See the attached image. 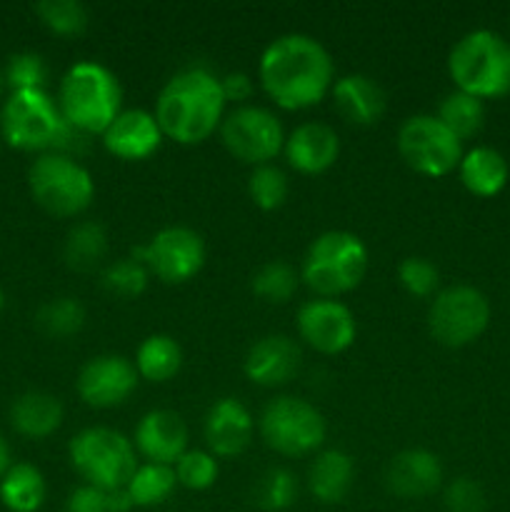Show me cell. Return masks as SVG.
<instances>
[{
	"instance_id": "obj_16",
	"label": "cell",
	"mask_w": 510,
	"mask_h": 512,
	"mask_svg": "<svg viewBox=\"0 0 510 512\" xmlns=\"http://www.w3.org/2000/svg\"><path fill=\"white\" fill-rule=\"evenodd\" d=\"M133 445L148 463L173 468L188 450V428L173 410H150L135 425Z\"/></svg>"
},
{
	"instance_id": "obj_44",
	"label": "cell",
	"mask_w": 510,
	"mask_h": 512,
	"mask_svg": "<svg viewBox=\"0 0 510 512\" xmlns=\"http://www.w3.org/2000/svg\"><path fill=\"white\" fill-rule=\"evenodd\" d=\"M5 88H8V85H5V73H3V68H0V100H3Z\"/></svg>"
},
{
	"instance_id": "obj_25",
	"label": "cell",
	"mask_w": 510,
	"mask_h": 512,
	"mask_svg": "<svg viewBox=\"0 0 510 512\" xmlns=\"http://www.w3.org/2000/svg\"><path fill=\"white\" fill-rule=\"evenodd\" d=\"M458 173L465 188L478 198H493L508 183V163H505L503 153L488 148V145H478V148L463 153Z\"/></svg>"
},
{
	"instance_id": "obj_14",
	"label": "cell",
	"mask_w": 510,
	"mask_h": 512,
	"mask_svg": "<svg viewBox=\"0 0 510 512\" xmlns=\"http://www.w3.org/2000/svg\"><path fill=\"white\" fill-rule=\"evenodd\" d=\"M298 333L310 348L323 355H338L355 343V315L335 298L308 300L298 310Z\"/></svg>"
},
{
	"instance_id": "obj_11",
	"label": "cell",
	"mask_w": 510,
	"mask_h": 512,
	"mask_svg": "<svg viewBox=\"0 0 510 512\" xmlns=\"http://www.w3.org/2000/svg\"><path fill=\"white\" fill-rule=\"evenodd\" d=\"M398 150L415 173L428 178H443L463 160V143L440 123L438 115L428 113L403 120L398 130Z\"/></svg>"
},
{
	"instance_id": "obj_20",
	"label": "cell",
	"mask_w": 510,
	"mask_h": 512,
	"mask_svg": "<svg viewBox=\"0 0 510 512\" xmlns=\"http://www.w3.org/2000/svg\"><path fill=\"white\" fill-rule=\"evenodd\" d=\"M300 368V348L288 335H265L250 345L243 370L250 383L263 388L285 385Z\"/></svg>"
},
{
	"instance_id": "obj_38",
	"label": "cell",
	"mask_w": 510,
	"mask_h": 512,
	"mask_svg": "<svg viewBox=\"0 0 510 512\" xmlns=\"http://www.w3.org/2000/svg\"><path fill=\"white\" fill-rule=\"evenodd\" d=\"M218 460L208 450H185L183 458L175 463L178 485L188 490H208L218 480Z\"/></svg>"
},
{
	"instance_id": "obj_4",
	"label": "cell",
	"mask_w": 510,
	"mask_h": 512,
	"mask_svg": "<svg viewBox=\"0 0 510 512\" xmlns=\"http://www.w3.org/2000/svg\"><path fill=\"white\" fill-rule=\"evenodd\" d=\"M123 88L108 65L80 60L70 65L58 88V108L73 128L85 135H103L120 115Z\"/></svg>"
},
{
	"instance_id": "obj_33",
	"label": "cell",
	"mask_w": 510,
	"mask_h": 512,
	"mask_svg": "<svg viewBox=\"0 0 510 512\" xmlns=\"http://www.w3.org/2000/svg\"><path fill=\"white\" fill-rule=\"evenodd\" d=\"M298 500V480L290 470L270 468L260 475L255 485V505L268 512H283L293 508Z\"/></svg>"
},
{
	"instance_id": "obj_29",
	"label": "cell",
	"mask_w": 510,
	"mask_h": 512,
	"mask_svg": "<svg viewBox=\"0 0 510 512\" xmlns=\"http://www.w3.org/2000/svg\"><path fill=\"white\" fill-rule=\"evenodd\" d=\"M175 485H178L175 468H170V465L145 463L138 465V470L128 480L125 490H128L135 508H155V505H163L173 495Z\"/></svg>"
},
{
	"instance_id": "obj_32",
	"label": "cell",
	"mask_w": 510,
	"mask_h": 512,
	"mask_svg": "<svg viewBox=\"0 0 510 512\" xmlns=\"http://www.w3.org/2000/svg\"><path fill=\"white\" fill-rule=\"evenodd\" d=\"M298 280L300 275L295 273L293 265H288L285 260H270L263 268L255 270L250 288L265 303H288L298 290Z\"/></svg>"
},
{
	"instance_id": "obj_35",
	"label": "cell",
	"mask_w": 510,
	"mask_h": 512,
	"mask_svg": "<svg viewBox=\"0 0 510 512\" xmlns=\"http://www.w3.org/2000/svg\"><path fill=\"white\" fill-rule=\"evenodd\" d=\"M35 15L58 35H78L88 25V8L80 0H40L35 3Z\"/></svg>"
},
{
	"instance_id": "obj_28",
	"label": "cell",
	"mask_w": 510,
	"mask_h": 512,
	"mask_svg": "<svg viewBox=\"0 0 510 512\" xmlns=\"http://www.w3.org/2000/svg\"><path fill=\"white\" fill-rule=\"evenodd\" d=\"M105 253H108V233L95 220H85L70 228L68 238H65V263L73 270L88 273L103 263Z\"/></svg>"
},
{
	"instance_id": "obj_41",
	"label": "cell",
	"mask_w": 510,
	"mask_h": 512,
	"mask_svg": "<svg viewBox=\"0 0 510 512\" xmlns=\"http://www.w3.org/2000/svg\"><path fill=\"white\" fill-rule=\"evenodd\" d=\"M65 512H110L108 493L93 485H80L68 495Z\"/></svg>"
},
{
	"instance_id": "obj_30",
	"label": "cell",
	"mask_w": 510,
	"mask_h": 512,
	"mask_svg": "<svg viewBox=\"0 0 510 512\" xmlns=\"http://www.w3.org/2000/svg\"><path fill=\"white\" fill-rule=\"evenodd\" d=\"M438 120L463 143V140L473 138L480 133L485 123V105L483 100L473 98V95L463 93V90H453L440 100Z\"/></svg>"
},
{
	"instance_id": "obj_39",
	"label": "cell",
	"mask_w": 510,
	"mask_h": 512,
	"mask_svg": "<svg viewBox=\"0 0 510 512\" xmlns=\"http://www.w3.org/2000/svg\"><path fill=\"white\" fill-rule=\"evenodd\" d=\"M398 278L400 285L415 298H430V295H435L440 283L438 268L428 258H420V255H410L398 265Z\"/></svg>"
},
{
	"instance_id": "obj_5",
	"label": "cell",
	"mask_w": 510,
	"mask_h": 512,
	"mask_svg": "<svg viewBox=\"0 0 510 512\" xmlns=\"http://www.w3.org/2000/svg\"><path fill=\"white\" fill-rule=\"evenodd\" d=\"M455 88L478 100L510 93V40L493 30H470L448 55Z\"/></svg>"
},
{
	"instance_id": "obj_8",
	"label": "cell",
	"mask_w": 510,
	"mask_h": 512,
	"mask_svg": "<svg viewBox=\"0 0 510 512\" xmlns=\"http://www.w3.org/2000/svg\"><path fill=\"white\" fill-rule=\"evenodd\" d=\"M28 188L45 213L73 218L93 203L95 180L73 155L43 153L30 165Z\"/></svg>"
},
{
	"instance_id": "obj_34",
	"label": "cell",
	"mask_w": 510,
	"mask_h": 512,
	"mask_svg": "<svg viewBox=\"0 0 510 512\" xmlns=\"http://www.w3.org/2000/svg\"><path fill=\"white\" fill-rule=\"evenodd\" d=\"M248 193L260 210H278L288 200V175L278 165H255L248 178Z\"/></svg>"
},
{
	"instance_id": "obj_10",
	"label": "cell",
	"mask_w": 510,
	"mask_h": 512,
	"mask_svg": "<svg viewBox=\"0 0 510 512\" xmlns=\"http://www.w3.org/2000/svg\"><path fill=\"white\" fill-rule=\"evenodd\" d=\"M490 323V303L473 285H450L440 290L428 310L430 335L440 345L463 348L478 340Z\"/></svg>"
},
{
	"instance_id": "obj_18",
	"label": "cell",
	"mask_w": 510,
	"mask_h": 512,
	"mask_svg": "<svg viewBox=\"0 0 510 512\" xmlns=\"http://www.w3.org/2000/svg\"><path fill=\"white\" fill-rule=\"evenodd\" d=\"M253 415L238 398H220L205 415V443L215 458H235L253 440Z\"/></svg>"
},
{
	"instance_id": "obj_13",
	"label": "cell",
	"mask_w": 510,
	"mask_h": 512,
	"mask_svg": "<svg viewBox=\"0 0 510 512\" xmlns=\"http://www.w3.org/2000/svg\"><path fill=\"white\" fill-rule=\"evenodd\" d=\"M135 258H140L150 275L160 283L178 285L195 278L205 263V243L193 228L185 225H170L158 230L145 245L133 250Z\"/></svg>"
},
{
	"instance_id": "obj_2",
	"label": "cell",
	"mask_w": 510,
	"mask_h": 512,
	"mask_svg": "<svg viewBox=\"0 0 510 512\" xmlns=\"http://www.w3.org/2000/svg\"><path fill=\"white\" fill-rule=\"evenodd\" d=\"M225 118L220 78L203 65L178 70L155 100V120L165 138L183 145L208 140Z\"/></svg>"
},
{
	"instance_id": "obj_26",
	"label": "cell",
	"mask_w": 510,
	"mask_h": 512,
	"mask_svg": "<svg viewBox=\"0 0 510 512\" xmlns=\"http://www.w3.org/2000/svg\"><path fill=\"white\" fill-rule=\"evenodd\" d=\"M48 485L43 473L30 463H13L0 478V503L10 512H38L43 508Z\"/></svg>"
},
{
	"instance_id": "obj_43",
	"label": "cell",
	"mask_w": 510,
	"mask_h": 512,
	"mask_svg": "<svg viewBox=\"0 0 510 512\" xmlns=\"http://www.w3.org/2000/svg\"><path fill=\"white\" fill-rule=\"evenodd\" d=\"M10 465H13L10 463V445H8V440L3 438V433H0V478L8 473Z\"/></svg>"
},
{
	"instance_id": "obj_46",
	"label": "cell",
	"mask_w": 510,
	"mask_h": 512,
	"mask_svg": "<svg viewBox=\"0 0 510 512\" xmlns=\"http://www.w3.org/2000/svg\"><path fill=\"white\" fill-rule=\"evenodd\" d=\"M0 140H3V138H0Z\"/></svg>"
},
{
	"instance_id": "obj_19",
	"label": "cell",
	"mask_w": 510,
	"mask_h": 512,
	"mask_svg": "<svg viewBox=\"0 0 510 512\" xmlns=\"http://www.w3.org/2000/svg\"><path fill=\"white\" fill-rule=\"evenodd\" d=\"M163 138L165 135L155 120V113L130 108L120 110L118 118L108 125L103 133V145L110 155L120 160H145L160 148Z\"/></svg>"
},
{
	"instance_id": "obj_1",
	"label": "cell",
	"mask_w": 510,
	"mask_h": 512,
	"mask_svg": "<svg viewBox=\"0 0 510 512\" xmlns=\"http://www.w3.org/2000/svg\"><path fill=\"white\" fill-rule=\"evenodd\" d=\"M335 65L328 48L305 33H285L270 40L258 63V78L275 105L305 110L318 105L333 88Z\"/></svg>"
},
{
	"instance_id": "obj_22",
	"label": "cell",
	"mask_w": 510,
	"mask_h": 512,
	"mask_svg": "<svg viewBox=\"0 0 510 512\" xmlns=\"http://www.w3.org/2000/svg\"><path fill=\"white\" fill-rule=\"evenodd\" d=\"M330 95H333L338 113L355 125L378 123L385 113V105H388V95L380 88L378 80L363 73H350L338 78L330 88Z\"/></svg>"
},
{
	"instance_id": "obj_17",
	"label": "cell",
	"mask_w": 510,
	"mask_h": 512,
	"mask_svg": "<svg viewBox=\"0 0 510 512\" xmlns=\"http://www.w3.org/2000/svg\"><path fill=\"white\" fill-rule=\"evenodd\" d=\"M385 485L403 500L428 498L443 485V465L438 455L425 448L403 450L385 468Z\"/></svg>"
},
{
	"instance_id": "obj_40",
	"label": "cell",
	"mask_w": 510,
	"mask_h": 512,
	"mask_svg": "<svg viewBox=\"0 0 510 512\" xmlns=\"http://www.w3.org/2000/svg\"><path fill=\"white\" fill-rule=\"evenodd\" d=\"M483 488L473 478H455L445 488V508L448 512H485Z\"/></svg>"
},
{
	"instance_id": "obj_12",
	"label": "cell",
	"mask_w": 510,
	"mask_h": 512,
	"mask_svg": "<svg viewBox=\"0 0 510 512\" xmlns=\"http://www.w3.org/2000/svg\"><path fill=\"white\" fill-rule=\"evenodd\" d=\"M220 138L238 160L265 165L283 150L285 133L278 115L260 105H238L220 123Z\"/></svg>"
},
{
	"instance_id": "obj_27",
	"label": "cell",
	"mask_w": 510,
	"mask_h": 512,
	"mask_svg": "<svg viewBox=\"0 0 510 512\" xmlns=\"http://www.w3.org/2000/svg\"><path fill=\"white\" fill-rule=\"evenodd\" d=\"M180 365H183V350L173 335H148L135 353V370L140 378L150 380V383H165L178 375Z\"/></svg>"
},
{
	"instance_id": "obj_36",
	"label": "cell",
	"mask_w": 510,
	"mask_h": 512,
	"mask_svg": "<svg viewBox=\"0 0 510 512\" xmlns=\"http://www.w3.org/2000/svg\"><path fill=\"white\" fill-rule=\"evenodd\" d=\"M150 273L145 263L135 255L120 258L103 270V288L120 298H138L148 288Z\"/></svg>"
},
{
	"instance_id": "obj_24",
	"label": "cell",
	"mask_w": 510,
	"mask_h": 512,
	"mask_svg": "<svg viewBox=\"0 0 510 512\" xmlns=\"http://www.w3.org/2000/svg\"><path fill=\"white\" fill-rule=\"evenodd\" d=\"M355 480V463L345 450H325L308 470V490L318 503L335 505L348 498Z\"/></svg>"
},
{
	"instance_id": "obj_31",
	"label": "cell",
	"mask_w": 510,
	"mask_h": 512,
	"mask_svg": "<svg viewBox=\"0 0 510 512\" xmlns=\"http://www.w3.org/2000/svg\"><path fill=\"white\" fill-rule=\"evenodd\" d=\"M35 325L48 338H70V335L80 333V328L85 325V308L78 298H70V295L53 298L40 305Z\"/></svg>"
},
{
	"instance_id": "obj_45",
	"label": "cell",
	"mask_w": 510,
	"mask_h": 512,
	"mask_svg": "<svg viewBox=\"0 0 510 512\" xmlns=\"http://www.w3.org/2000/svg\"><path fill=\"white\" fill-rule=\"evenodd\" d=\"M3 308H5V293L3 288H0V313H3Z\"/></svg>"
},
{
	"instance_id": "obj_9",
	"label": "cell",
	"mask_w": 510,
	"mask_h": 512,
	"mask_svg": "<svg viewBox=\"0 0 510 512\" xmlns=\"http://www.w3.org/2000/svg\"><path fill=\"white\" fill-rule=\"evenodd\" d=\"M265 445L285 458L315 453L325 440V420L315 405L295 395H280L260 415Z\"/></svg>"
},
{
	"instance_id": "obj_23",
	"label": "cell",
	"mask_w": 510,
	"mask_h": 512,
	"mask_svg": "<svg viewBox=\"0 0 510 512\" xmlns=\"http://www.w3.org/2000/svg\"><path fill=\"white\" fill-rule=\"evenodd\" d=\"M63 403L45 390H28L10 405V425L30 440H43L63 425Z\"/></svg>"
},
{
	"instance_id": "obj_37",
	"label": "cell",
	"mask_w": 510,
	"mask_h": 512,
	"mask_svg": "<svg viewBox=\"0 0 510 512\" xmlns=\"http://www.w3.org/2000/svg\"><path fill=\"white\" fill-rule=\"evenodd\" d=\"M3 73L10 93L13 90H45V83H48V63L43 55L33 53V50H20V53L10 55Z\"/></svg>"
},
{
	"instance_id": "obj_7",
	"label": "cell",
	"mask_w": 510,
	"mask_h": 512,
	"mask_svg": "<svg viewBox=\"0 0 510 512\" xmlns=\"http://www.w3.org/2000/svg\"><path fill=\"white\" fill-rule=\"evenodd\" d=\"M70 465L85 480V485L105 490H120L138 470L135 445L113 428H85L70 440Z\"/></svg>"
},
{
	"instance_id": "obj_21",
	"label": "cell",
	"mask_w": 510,
	"mask_h": 512,
	"mask_svg": "<svg viewBox=\"0 0 510 512\" xmlns=\"http://www.w3.org/2000/svg\"><path fill=\"white\" fill-rule=\"evenodd\" d=\"M285 158L295 170L305 175H318L333 168L340 155V138L335 128L325 123H300L293 133L285 135Z\"/></svg>"
},
{
	"instance_id": "obj_3",
	"label": "cell",
	"mask_w": 510,
	"mask_h": 512,
	"mask_svg": "<svg viewBox=\"0 0 510 512\" xmlns=\"http://www.w3.org/2000/svg\"><path fill=\"white\" fill-rule=\"evenodd\" d=\"M0 138L30 153L78 155L88 135L63 118L48 90H13L0 108Z\"/></svg>"
},
{
	"instance_id": "obj_42",
	"label": "cell",
	"mask_w": 510,
	"mask_h": 512,
	"mask_svg": "<svg viewBox=\"0 0 510 512\" xmlns=\"http://www.w3.org/2000/svg\"><path fill=\"white\" fill-rule=\"evenodd\" d=\"M220 88H223L225 103H228V100H235V103L245 105V100L253 95V78H250L248 73L235 70V73H228L220 78Z\"/></svg>"
},
{
	"instance_id": "obj_15",
	"label": "cell",
	"mask_w": 510,
	"mask_h": 512,
	"mask_svg": "<svg viewBox=\"0 0 510 512\" xmlns=\"http://www.w3.org/2000/svg\"><path fill=\"white\" fill-rule=\"evenodd\" d=\"M138 370L123 355H98L80 368L75 388L90 408H115L138 388Z\"/></svg>"
},
{
	"instance_id": "obj_6",
	"label": "cell",
	"mask_w": 510,
	"mask_h": 512,
	"mask_svg": "<svg viewBox=\"0 0 510 512\" xmlns=\"http://www.w3.org/2000/svg\"><path fill=\"white\" fill-rule=\"evenodd\" d=\"M368 270V248L348 230H328L308 245L300 280L320 298H338L358 288Z\"/></svg>"
}]
</instances>
